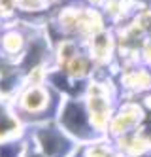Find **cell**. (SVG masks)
Returning <instances> with one entry per match:
<instances>
[{"mask_svg": "<svg viewBox=\"0 0 151 157\" xmlns=\"http://www.w3.org/2000/svg\"><path fill=\"white\" fill-rule=\"evenodd\" d=\"M144 119V112L140 106L136 104H126L123 106V110H119V114L113 117L111 121V131L115 134H129V132H134L136 127L142 123Z\"/></svg>", "mask_w": 151, "mask_h": 157, "instance_id": "obj_1", "label": "cell"}, {"mask_svg": "<svg viewBox=\"0 0 151 157\" xmlns=\"http://www.w3.org/2000/svg\"><path fill=\"white\" fill-rule=\"evenodd\" d=\"M45 102H47V95H45L42 89L38 87H32L30 91L23 97V106H25L28 112H38L45 106Z\"/></svg>", "mask_w": 151, "mask_h": 157, "instance_id": "obj_2", "label": "cell"}]
</instances>
